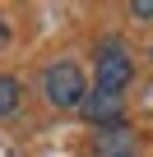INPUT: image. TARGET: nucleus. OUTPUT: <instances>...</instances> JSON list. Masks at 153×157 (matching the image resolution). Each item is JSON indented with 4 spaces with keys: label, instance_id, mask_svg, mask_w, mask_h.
Listing matches in <instances>:
<instances>
[{
    "label": "nucleus",
    "instance_id": "obj_7",
    "mask_svg": "<svg viewBox=\"0 0 153 157\" xmlns=\"http://www.w3.org/2000/svg\"><path fill=\"white\" fill-rule=\"evenodd\" d=\"M5 37H10V23H5V19H0V42H5Z\"/></svg>",
    "mask_w": 153,
    "mask_h": 157
},
{
    "label": "nucleus",
    "instance_id": "obj_6",
    "mask_svg": "<svg viewBox=\"0 0 153 157\" xmlns=\"http://www.w3.org/2000/svg\"><path fill=\"white\" fill-rule=\"evenodd\" d=\"M130 14H135V19H144V23H148V19H153V0H135V5H130Z\"/></svg>",
    "mask_w": 153,
    "mask_h": 157
},
{
    "label": "nucleus",
    "instance_id": "obj_2",
    "mask_svg": "<svg viewBox=\"0 0 153 157\" xmlns=\"http://www.w3.org/2000/svg\"><path fill=\"white\" fill-rule=\"evenodd\" d=\"M130 78H135V60L125 56V46L116 37H107L98 46V88L102 93H125Z\"/></svg>",
    "mask_w": 153,
    "mask_h": 157
},
{
    "label": "nucleus",
    "instance_id": "obj_4",
    "mask_svg": "<svg viewBox=\"0 0 153 157\" xmlns=\"http://www.w3.org/2000/svg\"><path fill=\"white\" fill-rule=\"evenodd\" d=\"M93 152L98 157H125V152H135V134L125 125H102L93 139Z\"/></svg>",
    "mask_w": 153,
    "mask_h": 157
},
{
    "label": "nucleus",
    "instance_id": "obj_3",
    "mask_svg": "<svg viewBox=\"0 0 153 157\" xmlns=\"http://www.w3.org/2000/svg\"><path fill=\"white\" fill-rule=\"evenodd\" d=\"M121 111H125V97H121V93L93 88L88 102H84V120H93L98 129H102V125H121Z\"/></svg>",
    "mask_w": 153,
    "mask_h": 157
},
{
    "label": "nucleus",
    "instance_id": "obj_1",
    "mask_svg": "<svg viewBox=\"0 0 153 157\" xmlns=\"http://www.w3.org/2000/svg\"><path fill=\"white\" fill-rule=\"evenodd\" d=\"M42 97L56 106V111H84L88 102V78L74 60H56L42 69Z\"/></svg>",
    "mask_w": 153,
    "mask_h": 157
},
{
    "label": "nucleus",
    "instance_id": "obj_8",
    "mask_svg": "<svg viewBox=\"0 0 153 157\" xmlns=\"http://www.w3.org/2000/svg\"><path fill=\"white\" fill-rule=\"evenodd\" d=\"M125 157H135V152H125Z\"/></svg>",
    "mask_w": 153,
    "mask_h": 157
},
{
    "label": "nucleus",
    "instance_id": "obj_5",
    "mask_svg": "<svg viewBox=\"0 0 153 157\" xmlns=\"http://www.w3.org/2000/svg\"><path fill=\"white\" fill-rule=\"evenodd\" d=\"M19 102H23V83L14 74H0V116H14Z\"/></svg>",
    "mask_w": 153,
    "mask_h": 157
},
{
    "label": "nucleus",
    "instance_id": "obj_9",
    "mask_svg": "<svg viewBox=\"0 0 153 157\" xmlns=\"http://www.w3.org/2000/svg\"><path fill=\"white\" fill-rule=\"evenodd\" d=\"M148 56H153V51H148Z\"/></svg>",
    "mask_w": 153,
    "mask_h": 157
}]
</instances>
